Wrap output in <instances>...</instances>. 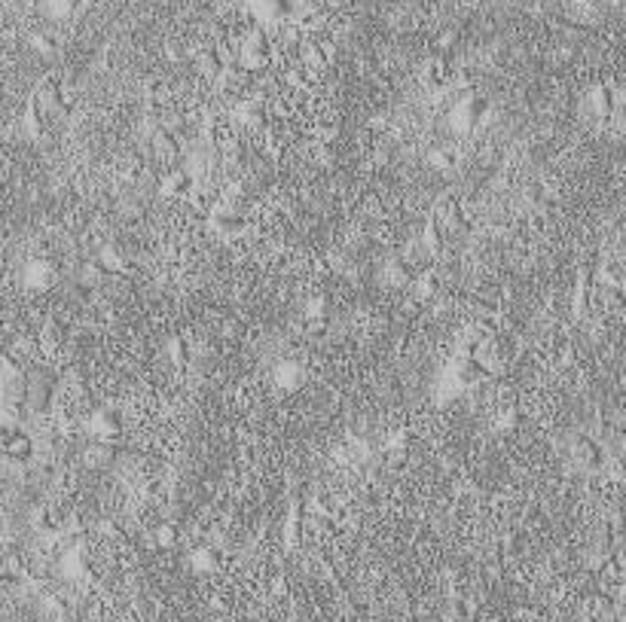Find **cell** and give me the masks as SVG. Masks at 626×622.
<instances>
[{
  "label": "cell",
  "instance_id": "cell-6",
  "mask_svg": "<svg viewBox=\"0 0 626 622\" xmlns=\"http://www.w3.org/2000/svg\"><path fill=\"white\" fill-rule=\"evenodd\" d=\"M153 150H156V156H159L162 162L178 159V156H180V141H178V135L168 132V128H159V132L153 135Z\"/></svg>",
  "mask_w": 626,
  "mask_h": 622
},
{
  "label": "cell",
  "instance_id": "cell-8",
  "mask_svg": "<svg viewBox=\"0 0 626 622\" xmlns=\"http://www.w3.org/2000/svg\"><path fill=\"white\" fill-rule=\"evenodd\" d=\"M214 229L220 232L223 238H235L245 232V217L235 211H217L214 213Z\"/></svg>",
  "mask_w": 626,
  "mask_h": 622
},
{
  "label": "cell",
  "instance_id": "cell-11",
  "mask_svg": "<svg viewBox=\"0 0 626 622\" xmlns=\"http://www.w3.org/2000/svg\"><path fill=\"white\" fill-rule=\"evenodd\" d=\"M327 309H330L327 296H315V299L306 305V318H309L312 327H324V323H327Z\"/></svg>",
  "mask_w": 626,
  "mask_h": 622
},
{
  "label": "cell",
  "instance_id": "cell-20",
  "mask_svg": "<svg viewBox=\"0 0 626 622\" xmlns=\"http://www.w3.org/2000/svg\"><path fill=\"white\" fill-rule=\"evenodd\" d=\"M156 540H159L162 546H174V543H178V531H174L171 525H162L159 534H156Z\"/></svg>",
  "mask_w": 626,
  "mask_h": 622
},
{
  "label": "cell",
  "instance_id": "cell-12",
  "mask_svg": "<svg viewBox=\"0 0 626 622\" xmlns=\"http://www.w3.org/2000/svg\"><path fill=\"white\" fill-rule=\"evenodd\" d=\"M593 110L599 116H611L614 113V92L608 86H599L593 89Z\"/></svg>",
  "mask_w": 626,
  "mask_h": 622
},
{
  "label": "cell",
  "instance_id": "cell-15",
  "mask_svg": "<svg viewBox=\"0 0 626 622\" xmlns=\"http://www.w3.org/2000/svg\"><path fill=\"white\" fill-rule=\"evenodd\" d=\"M300 528H302V506H300V504H293V509H290V522H288V543H290V546H297V540H300Z\"/></svg>",
  "mask_w": 626,
  "mask_h": 622
},
{
  "label": "cell",
  "instance_id": "cell-7",
  "mask_svg": "<svg viewBox=\"0 0 626 622\" xmlns=\"http://www.w3.org/2000/svg\"><path fill=\"white\" fill-rule=\"evenodd\" d=\"M242 61H245V68H251V70H260V68L269 64V49H266L263 37H251V40H247L245 52H242Z\"/></svg>",
  "mask_w": 626,
  "mask_h": 622
},
{
  "label": "cell",
  "instance_id": "cell-14",
  "mask_svg": "<svg viewBox=\"0 0 626 622\" xmlns=\"http://www.w3.org/2000/svg\"><path fill=\"white\" fill-rule=\"evenodd\" d=\"M98 266L104 268V272H116V275H123V272H128V266H125V259L116 254V250H104V254L98 256Z\"/></svg>",
  "mask_w": 626,
  "mask_h": 622
},
{
  "label": "cell",
  "instance_id": "cell-10",
  "mask_svg": "<svg viewBox=\"0 0 626 622\" xmlns=\"http://www.w3.org/2000/svg\"><path fill=\"white\" fill-rule=\"evenodd\" d=\"M34 522L40 525L43 531H59L61 522H64V513L59 506H40V509H37V516H34Z\"/></svg>",
  "mask_w": 626,
  "mask_h": 622
},
{
  "label": "cell",
  "instance_id": "cell-2",
  "mask_svg": "<svg viewBox=\"0 0 626 622\" xmlns=\"http://www.w3.org/2000/svg\"><path fill=\"white\" fill-rule=\"evenodd\" d=\"M89 430H92V436H98V440H104V442L116 440V436L123 433V415L116 409H98L89 418Z\"/></svg>",
  "mask_w": 626,
  "mask_h": 622
},
{
  "label": "cell",
  "instance_id": "cell-5",
  "mask_svg": "<svg viewBox=\"0 0 626 622\" xmlns=\"http://www.w3.org/2000/svg\"><path fill=\"white\" fill-rule=\"evenodd\" d=\"M575 458L587 470H599L602 467V449L590 440V436H581V440L575 442Z\"/></svg>",
  "mask_w": 626,
  "mask_h": 622
},
{
  "label": "cell",
  "instance_id": "cell-16",
  "mask_svg": "<svg viewBox=\"0 0 626 622\" xmlns=\"http://www.w3.org/2000/svg\"><path fill=\"white\" fill-rule=\"evenodd\" d=\"M302 58H306L309 68H324V64H327L324 49H321V46H315V43H309L306 49H302Z\"/></svg>",
  "mask_w": 626,
  "mask_h": 622
},
{
  "label": "cell",
  "instance_id": "cell-17",
  "mask_svg": "<svg viewBox=\"0 0 626 622\" xmlns=\"http://www.w3.org/2000/svg\"><path fill=\"white\" fill-rule=\"evenodd\" d=\"M517 424H520V409L517 406H508V409L498 415V427L504 433H510V430H517Z\"/></svg>",
  "mask_w": 626,
  "mask_h": 622
},
{
  "label": "cell",
  "instance_id": "cell-18",
  "mask_svg": "<svg viewBox=\"0 0 626 622\" xmlns=\"http://www.w3.org/2000/svg\"><path fill=\"white\" fill-rule=\"evenodd\" d=\"M431 162H434V168L446 171V168H453V165H455V153L453 150H434V153H431Z\"/></svg>",
  "mask_w": 626,
  "mask_h": 622
},
{
  "label": "cell",
  "instance_id": "cell-19",
  "mask_svg": "<svg viewBox=\"0 0 626 622\" xmlns=\"http://www.w3.org/2000/svg\"><path fill=\"white\" fill-rule=\"evenodd\" d=\"M416 284H419V296H434V290H437V278L434 275H422Z\"/></svg>",
  "mask_w": 626,
  "mask_h": 622
},
{
  "label": "cell",
  "instance_id": "cell-13",
  "mask_svg": "<svg viewBox=\"0 0 626 622\" xmlns=\"http://www.w3.org/2000/svg\"><path fill=\"white\" fill-rule=\"evenodd\" d=\"M190 357H192V351H190L187 336H174V339H171V360H174V366H178V369H187V366H190Z\"/></svg>",
  "mask_w": 626,
  "mask_h": 622
},
{
  "label": "cell",
  "instance_id": "cell-1",
  "mask_svg": "<svg viewBox=\"0 0 626 622\" xmlns=\"http://www.w3.org/2000/svg\"><path fill=\"white\" fill-rule=\"evenodd\" d=\"M486 110H489V101L480 98V95H465L462 101L455 104L453 110V125L462 128V132H471V128H477L483 123Z\"/></svg>",
  "mask_w": 626,
  "mask_h": 622
},
{
  "label": "cell",
  "instance_id": "cell-9",
  "mask_svg": "<svg viewBox=\"0 0 626 622\" xmlns=\"http://www.w3.org/2000/svg\"><path fill=\"white\" fill-rule=\"evenodd\" d=\"M425 241H428L431 250H440L446 244V229H443V223H440L437 213H431L428 223H425Z\"/></svg>",
  "mask_w": 626,
  "mask_h": 622
},
{
  "label": "cell",
  "instance_id": "cell-4",
  "mask_svg": "<svg viewBox=\"0 0 626 622\" xmlns=\"http://www.w3.org/2000/svg\"><path fill=\"white\" fill-rule=\"evenodd\" d=\"M162 192L168 199H187L192 192V174L187 168H171L162 178Z\"/></svg>",
  "mask_w": 626,
  "mask_h": 622
},
{
  "label": "cell",
  "instance_id": "cell-21",
  "mask_svg": "<svg viewBox=\"0 0 626 622\" xmlns=\"http://www.w3.org/2000/svg\"><path fill=\"white\" fill-rule=\"evenodd\" d=\"M297 375H300V369L293 366V363H284V366L278 369V378H281V382H297Z\"/></svg>",
  "mask_w": 626,
  "mask_h": 622
},
{
  "label": "cell",
  "instance_id": "cell-3",
  "mask_svg": "<svg viewBox=\"0 0 626 622\" xmlns=\"http://www.w3.org/2000/svg\"><path fill=\"white\" fill-rule=\"evenodd\" d=\"M593 263H584L581 272H577V293H575V311L577 314H590V305H593Z\"/></svg>",
  "mask_w": 626,
  "mask_h": 622
}]
</instances>
